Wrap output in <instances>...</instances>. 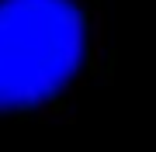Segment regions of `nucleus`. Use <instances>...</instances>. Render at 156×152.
<instances>
[{
	"label": "nucleus",
	"instance_id": "nucleus-1",
	"mask_svg": "<svg viewBox=\"0 0 156 152\" xmlns=\"http://www.w3.org/2000/svg\"><path fill=\"white\" fill-rule=\"evenodd\" d=\"M83 56V21L69 0H0V107L59 90Z\"/></svg>",
	"mask_w": 156,
	"mask_h": 152
}]
</instances>
